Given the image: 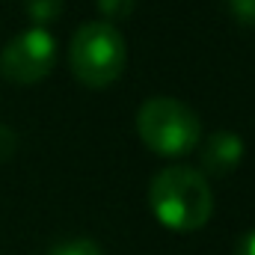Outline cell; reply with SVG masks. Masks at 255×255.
<instances>
[{"label":"cell","mask_w":255,"mask_h":255,"mask_svg":"<svg viewBox=\"0 0 255 255\" xmlns=\"http://www.w3.org/2000/svg\"><path fill=\"white\" fill-rule=\"evenodd\" d=\"M148 208L154 220L178 235L199 232L214 214L208 178L193 166H166L148 184Z\"/></svg>","instance_id":"1"},{"label":"cell","mask_w":255,"mask_h":255,"mask_svg":"<svg viewBox=\"0 0 255 255\" xmlns=\"http://www.w3.org/2000/svg\"><path fill=\"white\" fill-rule=\"evenodd\" d=\"M136 133L157 157H187L202 139V119L187 101L154 95L136 113Z\"/></svg>","instance_id":"2"},{"label":"cell","mask_w":255,"mask_h":255,"mask_svg":"<svg viewBox=\"0 0 255 255\" xmlns=\"http://www.w3.org/2000/svg\"><path fill=\"white\" fill-rule=\"evenodd\" d=\"M125 63L128 45L119 27L107 21H86L74 30L68 45V65L83 86L89 89L110 86L125 71Z\"/></svg>","instance_id":"3"},{"label":"cell","mask_w":255,"mask_h":255,"mask_svg":"<svg viewBox=\"0 0 255 255\" xmlns=\"http://www.w3.org/2000/svg\"><path fill=\"white\" fill-rule=\"evenodd\" d=\"M57 63V39L45 27H27L0 51V74L18 86L39 83Z\"/></svg>","instance_id":"4"},{"label":"cell","mask_w":255,"mask_h":255,"mask_svg":"<svg viewBox=\"0 0 255 255\" xmlns=\"http://www.w3.org/2000/svg\"><path fill=\"white\" fill-rule=\"evenodd\" d=\"M244 151H247V142H244L241 133H235V130H214L199 148L202 175H211V178L232 175L241 166Z\"/></svg>","instance_id":"5"},{"label":"cell","mask_w":255,"mask_h":255,"mask_svg":"<svg viewBox=\"0 0 255 255\" xmlns=\"http://www.w3.org/2000/svg\"><path fill=\"white\" fill-rule=\"evenodd\" d=\"M65 0H24V9H27V18L33 21V27H45L51 21H57L63 15Z\"/></svg>","instance_id":"6"},{"label":"cell","mask_w":255,"mask_h":255,"mask_svg":"<svg viewBox=\"0 0 255 255\" xmlns=\"http://www.w3.org/2000/svg\"><path fill=\"white\" fill-rule=\"evenodd\" d=\"M48 255H104V253L92 238H68V241L54 244Z\"/></svg>","instance_id":"7"},{"label":"cell","mask_w":255,"mask_h":255,"mask_svg":"<svg viewBox=\"0 0 255 255\" xmlns=\"http://www.w3.org/2000/svg\"><path fill=\"white\" fill-rule=\"evenodd\" d=\"M95 6H98V12L104 15L101 21H107V24L116 27V21H125V18L133 15L136 0H95Z\"/></svg>","instance_id":"8"},{"label":"cell","mask_w":255,"mask_h":255,"mask_svg":"<svg viewBox=\"0 0 255 255\" xmlns=\"http://www.w3.org/2000/svg\"><path fill=\"white\" fill-rule=\"evenodd\" d=\"M226 6L241 24L255 27V0H226Z\"/></svg>","instance_id":"9"},{"label":"cell","mask_w":255,"mask_h":255,"mask_svg":"<svg viewBox=\"0 0 255 255\" xmlns=\"http://www.w3.org/2000/svg\"><path fill=\"white\" fill-rule=\"evenodd\" d=\"M12 148H15V133H12L9 128L0 125V160H3V157H9V154H12Z\"/></svg>","instance_id":"10"},{"label":"cell","mask_w":255,"mask_h":255,"mask_svg":"<svg viewBox=\"0 0 255 255\" xmlns=\"http://www.w3.org/2000/svg\"><path fill=\"white\" fill-rule=\"evenodd\" d=\"M235 255H255V229H253V232H247V235L238 241Z\"/></svg>","instance_id":"11"}]
</instances>
